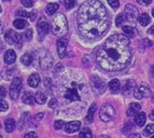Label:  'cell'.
Segmentation results:
<instances>
[{"mask_svg":"<svg viewBox=\"0 0 154 138\" xmlns=\"http://www.w3.org/2000/svg\"><path fill=\"white\" fill-rule=\"evenodd\" d=\"M58 8H59V6H58L57 3H55V2L49 3L47 6V7H46V13L49 16H52V15H54L56 13Z\"/></svg>","mask_w":154,"mask_h":138,"instance_id":"cell-24","label":"cell"},{"mask_svg":"<svg viewBox=\"0 0 154 138\" xmlns=\"http://www.w3.org/2000/svg\"><path fill=\"white\" fill-rule=\"evenodd\" d=\"M96 104L95 103H92L88 109V115H87V119L88 120V122L91 123L93 121V118H94V113H95V111H96Z\"/></svg>","mask_w":154,"mask_h":138,"instance_id":"cell-28","label":"cell"},{"mask_svg":"<svg viewBox=\"0 0 154 138\" xmlns=\"http://www.w3.org/2000/svg\"><path fill=\"white\" fill-rule=\"evenodd\" d=\"M20 61H21V62L24 65L29 66L31 64H32V62H33V56L31 55H29V54H25V55H23L21 57Z\"/></svg>","mask_w":154,"mask_h":138,"instance_id":"cell-27","label":"cell"},{"mask_svg":"<svg viewBox=\"0 0 154 138\" xmlns=\"http://www.w3.org/2000/svg\"><path fill=\"white\" fill-rule=\"evenodd\" d=\"M150 73H151V75H152V76L154 78V65L152 66V67H151Z\"/></svg>","mask_w":154,"mask_h":138,"instance_id":"cell-53","label":"cell"},{"mask_svg":"<svg viewBox=\"0 0 154 138\" xmlns=\"http://www.w3.org/2000/svg\"><path fill=\"white\" fill-rule=\"evenodd\" d=\"M125 16L128 22L135 25L139 17V11L137 8L132 4H127L125 6Z\"/></svg>","mask_w":154,"mask_h":138,"instance_id":"cell-8","label":"cell"},{"mask_svg":"<svg viewBox=\"0 0 154 138\" xmlns=\"http://www.w3.org/2000/svg\"><path fill=\"white\" fill-rule=\"evenodd\" d=\"M151 138H154V136H152V137H151Z\"/></svg>","mask_w":154,"mask_h":138,"instance_id":"cell-58","label":"cell"},{"mask_svg":"<svg viewBox=\"0 0 154 138\" xmlns=\"http://www.w3.org/2000/svg\"><path fill=\"white\" fill-rule=\"evenodd\" d=\"M154 133V125L153 124H149L146 126L144 131H143V134L146 136H149L152 135Z\"/></svg>","mask_w":154,"mask_h":138,"instance_id":"cell-33","label":"cell"},{"mask_svg":"<svg viewBox=\"0 0 154 138\" xmlns=\"http://www.w3.org/2000/svg\"><path fill=\"white\" fill-rule=\"evenodd\" d=\"M35 101L38 104H44L47 101V96L44 93L41 91H38L35 95Z\"/></svg>","mask_w":154,"mask_h":138,"instance_id":"cell-26","label":"cell"},{"mask_svg":"<svg viewBox=\"0 0 154 138\" xmlns=\"http://www.w3.org/2000/svg\"><path fill=\"white\" fill-rule=\"evenodd\" d=\"M120 82L118 79H112L109 83V88L110 91L113 93H116L119 90Z\"/></svg>","mask_w":154,"mask_h":138,"instance_id":"cell-25","label":"cell"},{"mask_svg":"<svg viewBox=\"0 0 154 138\" xmlns=\"http://www.w3.org/2000/svg\"><path fill=\"white\" fill-rule=\"evenodd\" d=\"M40 82V75L37 73H34L29 75V78H28V85L32 88H36L39 86Z\"/></svg>","mask_w":154,"mask_h":138,"instance_id":"cell-16","label":"cell"},{"mask_svg":"<svg viewBox=\"0 0 154 138\" xmlns=\"http://www.w3.org/2000/svg\"><path fill=\"white\" fill-rule=\"evenodd\" d=\"M125 21H127V20L125 15L122 14V13H120V14H119L118 16H117V17H116V26H117V27H122V26L123 25L124 23H125Z\"/></svg>","mask_w":154,"mask_h":138,"instance_id":"cell-30","label":"cell"},{"mask_svg":"<svg viewBox=\"0 0 154 138\" xmlns=\"http://www.w3.org/2000/svg\"><path fill=\"white\" fill-rule=\"evenodd\" d=\"M152 17H154V8L152 9Z\"/></svg>","mask_w":154,"mask_h":138,"instance_id":"cell-54","label":"cell"},{"mask_svg":"<svg viewBox=\"0 0 154 138\" xmlns=\"http://www.w3.org/2000/svg\"><path fill=\"white\" fill-rule=\"evenodd\" d=\"M22 89V81L20 78H14L9 87V96L12 99H17Z\"/></svg>","mask_w":154,"mask_h":138,"instance_id":"cell-9","label":"cell"},{"mask_svg":"<svg viewBox=\"0 0 154 138\" xmlns=\"http://www.w3.org/2000/svg\"><path fill=\"white\" fill-rule=\"evenodd\" d=\"M92 137V133H91V130L88 128H85L82 130L79 133V138H91Z\"/></svg>","mask_w":154,"mask_h":138,"instance_id":"cell-29","label":"cell"},{"mask_svg":"<svg viewBox=\"0 0 154 138\" xmlns=\"http://www.w3.org/2000/svg\"><path fill=\"white\" fill-rule=\"evenodd\" d=\"M146 116L144 113H139L135 117V122L139 127H142L146 123Z\"/></svg>","mask_w":154,"mask_h":138,"instance_id":"cell-23","label":"cell"},{"mask_svg":"<svg viewBox=\"0 0 154 138\" xmlns=\"http://www.w3.org/2000/svg\"><path fill=\"white\" fill-rule=\"evenodd\" d=\"M141 109V106L139 103H136V102H134V103H132L130 105H129V108L128 109V110L126 111V115L128 116H133L135 114H136L137 112L140 110Z\"/></svg>","mask_w":154,"mask_h":138,"instance_id":"cell-18","label":"cell"},{"mask_svg":"<svg viewBox=\"0 0 154 138\" xmlns=\"http://www.w3.org/2000/svg\"><path fill=\"white\" fill-rule=\"evenodd\" d=\"M24 37L27 41H29L33 37V30L31 29L26 30L25 31V33H24Z\"/></svg>","mask_w":154,"mask_h":138,"instance_id":"cell-36","label":"cell"},{"mask_svg":"<svg viewBox=\"0 0 154 138\" xmlns=\"http://www.w3.org/2000/svg\"><path fill=\"white\" fill-rule=\"evenodd\" d=\"M16 15L18 17H29V14L26 11L23 10V9H19L16 12Z\"/></svg>","mask_w":154,"mask_h":138,"instance_id":"cell-39","label":"cell"},{"mask_svg":"<svg viewBox=\"0 0 154 138\" xmlns=\"http://www.w3.org/2000/svg\"><path fill=\"white\" fill-rule=\"evenodd\" d=\"M35 98L29 92H25L22 96V101L27 105H33Z\"/></svg>","mask_w":154,"mask_h":138,"instance_id":"cell-19","label":"cell"},{"mask_svg":"<svg viewBox=\"0 0 154 138\" xmlns=\"http://www.w3.org/2000/svg\"><path fill=\"white\" fill-rule=\"evenodd\" d=\"M136 1L141 6H148L152 2V0H136Z\"/></svg>","mask_w":154,"mask_h":138,"instance_id":"cell-42","label":"cell"},{"mask_svg":"<svg viewBox=\"0 0 154 138\" xmlns=\"http://www.w3.org/2000/svg\"><path fill=\"white\" fill-rule=\"evenodd\" d=\"M5 127L6 130L8 133H11L14 130L16 127V122L13 118H8L5 121Z\"/></svg>","mask_w":154,"mask_h":138,"instance_id":"cell-22","label":"cell"},{"mask_svg":"<svg viewBox=\"0 0 154 138\" xmlns=\"http://www.w3.org/2000/svg\"><path fill=\"white\" fill-rule=\"evenodd\" d=\"M75 4H76L75 0H64V2H63V5L67 9H71L74 8Z\"/></svg>","mask_w":154,"mask_h":138,"instance_id":"cell-34","label":"cell"},{"mask_svg":"<svg viewBox=\"0 0 154 138\" xmlns=\"http://www.w3.org/2000/svg\"><path fill=\"white\" fill-rule=\"evenodd\" d=\"M52 33L54 35L60 38L65 36L68 30V24L67 18L63 13H57L51 21Z\"/></svg>","mask_w":154,"mask_h":138,"instance_id":"cell-4","label":"cell"},{"mask_svg":"<svg viewBox=\"0 0 154 138\" xmlns=\"http://www.w3.org/2000/svg\"><path fill=\"white\" fill-rule=\"evenodd\" d=\"M43 116H44V113H39V114H37L36 116V117L35 118L36 119V120H40L42 118H43Z\"/></svg>","mask_w":154,"mask_h":138,"instance_id":"cell-48","label":"cell"},{"mask_svg":"<svg viewBox=\"0 0 154 138\" xmlns=\"http://www.w3.org/2000/svg\"><path fill=\"white\" fill-rule=\"evenodd\" d=\"M122 30L125 33V35H126L128 37H132V36H134V30L132 27H129V26H124L122 27Z\"/></svg>","mask_w":154,"mask_h":138,"instance_id":"cell-32","label":"cell"},{"mask_svg":"<svg viewBox=\"0 0 154 138\" xmlns=\"http://www.w3.org/2000/svg\"><path fill=\"white\" fill-rule=\"evenodd\" d=\"M2 12V8H1V6H0V13Z\"/></svg>","mask_w":154,"mask_h":138,"instance_id":"cell-55","label":"cell"},{"mask_svg":"<svg viewBox=\"0 0 154 138\" xmlns=\"http://www.w3.org/2000/svg\"><path fill=\"white\" fill-rule=\"evenodd\" d=\"M13 26L15 27L18 30H23L24 28L27 27L29 26V24L26 20H23V19H17L13 22Z\"/></svg>","mask_w":154,"mask_h":138,"instance_id":"cell-21","label":"cell"},{"mask_svg":"<svg viewBox=\"0 0 154 138\" xmlns=\"http://www.w3.org/2000/svg\"><path fill=\"white\" fill-rule=\"evenodd\" d=\"M110 6L113 9H117L119 6V0H107Z\"/></svg>","mask_w":154,"mask_h":138,"instance_id":"cell-40","label":"cell"},{"mask_svg":"<svg viewBox=\"0 0 154 138\" xmlns=\"http://www.w3.org/2000/svg\"><path fill=\"white\" fill-rule=\"evenodd\" d=\"M24 138H37V135L35 132L32 131V132H29L28 133L24 136Z\"/></svg>","mask_w":154,"mask_h":138,"instance_id":"cell-44","label":"cell"},{"mask_svg":"<svg viewBox=\"0 0 154 138\" xmlns=\"http://www.w3.org/2000/svg\"><path fill=\"white\" fill-rule=\"evenodd\" d=\"M29 18H30V20H31V21H34L35 20V19H36V13H35L34 11H33L32 12V13H30V14H29Z\"/></svg>","mask_w":154,"mask_h":138,"instance_id":"cell-47","label":"cell"},{"mask_svg":"<svg viewBox=\"0 0 154 138\" xmlns=\"http://www.w3.org/2000/svg\"><path fill=\"white\" fill-rule=\"evenodd\" d=\"M44 85H45L46 88H47L48 89H51V88H53V82L50 79V78H45L44 80Z\"/></svg>","mask_w":154,"mask_h":138,"instance_id":"cell-41","label":"cell"},{"mask_svg":"<svg viewBox=\"0 0 154 138\" xmlns=\"http://www.w3.org/2000/svg\"><path fill=\"white\" fill-rule=\"evenodd\" d=\"M133 93H134V96L137 99H141L143 98L149 96L151 95V90L148 86L140 85V86H136L134 88Z\"/></svg>","mask_w":154,"mask_h":138,"instance_id":"cell-10","label":"cell"},{"mask_svg":"<svg viewBox=\"0 0 154 138\" xmlns=\"http://www.w3.org/2000/svg\"><path fill=\"white\" fill-rule=\"evenodd\" d=\"M54 88L58 98L66 104L82 102L89 94V84L83 74L74 70H67L59 77Z\"/></svg>","mask_w":154,"mask_h":138,"instance_id":"cell-3","label":"cell"},{"mask_svg":"<svg viewBox=\"0 0 154 138\" xmlns=\"http://www.w3.org/2000/svg\"><path fill=\"white\" fill-rule=\"evenodd\" d=\"M36 30H37L39 36L41 37H44L48 33L50 30V25L45 17H41L38 20L37 25H36Z\"/></svg>","mask_w":154,"mask_h":138,"instance_id":"cell-11","label":"cell"},{"mask_svg":"<svg viewBox=\"0 0 154 138\" xmlns=\"http://www.w3.org/2000/svg\"><path fill=\"white\" fill-rule=\"evenodd\" d=\"M116 115V111L114 108L110 104H104L99 111V117L103 122L111 121L113 120Z\"/></svg>","mask_w":154,"mask_h":138,"instance_id":"cell-5","label":"cell"},{"mask_svg":"<svg viewBox=\"0 0 154 138\" xmlns=\"http://www.w3.org/2000/svg\"><path fill=\"white\" fill-rule=\"evenodd\" d=\"M132 59L129 37L125 34L109 36L96 52L97 64L101 68L109 71L122 70Z\"/></svg>","mask_w":154,"mask_h":138,"instance_id":"cell-1","label":"cell"},{"mask_svg":"<svg viewBox=\"0 0 154 138\" xmlns=\"http://www.w3.org/2000/svg\"><path fill=\"white\" fill-rule=\"evenodd\" d=\"M6 96V89L2 86H0V96L5 97Z\"/></svg>","mask_w":154,"mask_h":138,"instance_id":"cell-45","label":"cell"},{"mask_svg":"<svg viewBox=\"0 0 154 138\" xmlns=\"http://www.w3.org/2000/svg\"><path fill=\"white\" fill-rule=\"evenodd\" d=\"M15 67H5L1 71L2 78L6 80H11L14 77Z\"/></svg>","mask_w":154,"mask_h":138,"instance_id":"cell-15","label":"cell"},{"mask_svg":"<svg viewBox=\"0 0 154 138\" xmlns=\"http://www.w3.org/2000/svg\"><path fill=\"white\" fill-rule=\"evenodd\" d=\"M81 127V122L79 121H71L69 122L64 125V130L67 133H73L79 130Z\"/></svg>","mask_w":154,"mask_h":138,"instance_id":"cell-14","label":"cell"},{"mask_svg":"<svg viewBox=\"0 0 154 138\" xmlns=\"http://www.w3.org/2000/svg\"><path fill=\"white\" fill-rule=\"evenodd\" d=\"M143 44H144L145 47H150L152 45V42L149 40H148V39H145V40H143Z\"/></svg>","mask_w":154,"mask_h":138,"instance_id":"cell-46","label":"cell"},{"mask_svg":"<svg viewBox=\"0 0 154 138\" xmlns=\"http://www.w3.org/2000/svg\"><path fill=\"white\" fill-rule=\"evenodd\" d=\"M57 105V100L56 99H51L49 102V106L51 108H55Z\"/></svg>","mask_w":154,"mask_h":138,"instance_id":"cell-43","label":"cell"},{"mask_svg":"<svg viewBox=\"0 0 154 138\" xmlns=\"http://www.w3.org/2000/svg\"><path fill=\"white\" fill-rule=\"evenodd\" d=\"M79 33L88 40H96L103 36L110 25L106 9L98 0L83 2L78 9Z\"/></svg>","mask_w":154,"mask_h":138,"instance_id":"cell-2","label":"cell"},{"mask_svg":"<svg viewBox=\"0 0 154 138\" xmlns=\"http://www.w3.org/2000/svg\"><path fill=\"white\" fill-rule=\"evenodd\" d=\"M5 40L10 45L17 44L19 48L20 47H22V36H21L20 34L17 33L16 31L13 30H9L6 32V34H5Z\"/></svg>","mask_w":154,"mask_h":138,"instance_id":"cell-7","label":"cell"},{"mask_svg":"<svg viewBox=\"0 0 154 138\" xmlns=\"http://www.w3.org/2000/svg\"><path fill=\"white\" fill-rule=\"evenodd\" d=\"M4 1H11V0H4Z\"/></svg>","mask_w":154,"mask_h":138,"instance_id":"cell-57","label":"cell"},{"mask_svg":"<svg viewBox=\"0 0 154 138\" xmlns=\"http://www.w3.org/2000/svg\"><path fill=\"white\" fill-rule=\"evenodd\" d=\"M148 33L154 35V25L152 26V27H151L148 30Z\"/></svg>","mask_w":154,"mask_h":138,"instance_id":"cell-49","label":"cell"},{"mask_svg":"<svg viewBox=\"0 0 154 138\" xmlns=\"http://www.w3.org/2000/svg\"><path fill=\"white\" fill-rule=\"evenodd\" d=\"M4 48H5V45H4L3 42L0 40V53H2V51L4 50Z\"/></svg>","mask_w":154,"mask_h":138,"instance_id":"cell-51","label":"cell"},{"mask_svg":"<svg viewBox=\"0 0 154 138\" xmlns=\"http://www.w3.org/2000/svg\"><path fill=\"white\" fill-rule=\"evenodd\" d=\"M149 119L152 120V121H154V110L152 111V113L149 114Z\"/></svg>","mask_w":154,"mask_h":138,"instance_id":"cell-52","label":"cell"},{"mask_svg":"<svg viewBox=\"0 0 154 138\" xmlns=\"http://www.w3.org/2000/svg\"><path fill=\"white\" fill-rule=\"evenodd\" d=\"M17 59V55L13 50H9L6 52L4 56V61L8 64H12L15 62Z\"/></svg>","mask_w":154,"mask_h":138,"instance_id":"cell-17","label":"cell"},{"mask_svg":"<svg viewBox=\"0 0 154 138\" xmlns=\"http://www.w3.org/2000/svg\"><path fill=\"white\" fill-rule=\"evenodd\" d=\"M67 47V40L65 38H59L57 41V49L58 56L60 58H63L66 55V50Z\"/></svg>","mask_w":154,"mask_h":138,"instance_id":"cell-12","label":"cell"},{"mask_svg":"<svg viewBox=\"0 0 154 138\" xmlns=\"http://www.w3.org/2000/svg\"><path fill=\"white\" fill-rule=\"evenodd\" d=\"M138 21H139L140 25L143 26V27H146V26L150 24L151 19L147 13H142L138 17Z\"/></svg>","mask_w":154,"mask_h":138,"instance_id":"cell-20","label":"cell"},{"mask_svg":"<svg viewBox=\"0 0 154 138\" xmlns=\"http://www.w3.org/2000/svg\"><path fill=\"white\" fill-rule=\"evenodd\" d=\"M128 138H141V136H140L139 133H134V134L130 135Z\"/></svg>","mask_w":154,"mask_h":138,"instance_id":"cell-50","label":"cell"},{"mask_svg":"<svg viewBox=\"0 0 154 138\" xmlns=\"http://www.w3.org/2000/svg\"><path fill=\"white\" fill-rule=\"evenodd\" d=\"M90 86H91V88L93 90V92L98 95L105 93V89H106L105 82L98 75H93V76H91V80H90Z\"/></svg>","mask_w":154,"mask_h":138,"instance_id":"cell-6","label":"cell"},{"mask_svg":"<svg viewBox=\"0 0 154 138\" xmlns=\"http://www.w3.org/2000/svg\"><path fill=\"white\" fill-rule=\"evenodd\" d=\"M53 59L51 56L48 54H45L44 56L40 58V65L43 69H49L53 65Z\"/></svg>","mask_w":154,"mask_h":138,"instance_id":"cell-13","label":"cell"},{"mask_svg":"<svg viewBox=\"0 0 154 138\" xmlns=\"http://www.w3.org/2000/svg\"><path fill=\"white\" fill-rule=\"evenodd\" d=\"M21 3L24 7L26 8H31L33 6V0H21Z\"/></svg>","mask_w":154,"mask_h":138,"instance_id":"cell-38","label":"cell"},{"mask_svg":"<svg viewBox=\"0 0 154 138\" xmlns=\"http://www.w3.org/2000/svg\"><path fill=\"white\" fill-rule=\"evenodd\" d=\"M64 125H65V122L61 120H59L55 122L54 127L56 130H60L64 127Z\"/></svg>","mask_w":154,"mask_h":138,"instance_id":"cell-37","label":"cell"},{"mask_svg":"<svg viewBox=\"0 0 154 138\" xmlns=\"http://www.w3.org/2000/svg\"><path fill=\"white\" fill-rule=\"evenodd\" d=\"M9 109V105L5 100L0 99V112H6Z\"/></svg>","mask_w":154,"mask_h":138,"instance_id":"cell-35","label":"cell"},{"mask_svg":"<svg viewBox=\"0 0 154 138\" xmlns=\"http://www.w3.org/2000/svg\"><path fill=\"white\" fill-rule=\"evenodd\" d=\"M135 87H136V86H135V82H133V81H127L126 84H125V86L123 87L124 93H129L130 91L133 90Z\"/></svg>","mask_w":154,"mask_h":138,"instance_id":"cell-31","label":"cell"},{"mask_svg":"<svg viewBox=\"0 0 154 138\" xmlns=\"http://www.w3.org/2000/svg\"><path fill=\"white\" fill-rule=\"evenodd\" d=\"M0 127H1V124H0ZM0 138H2V136L1 135H0Z\"/></svg>","mask_w":154,"mask_h":138,"instance_id":"cell-56","label":"cell"}]
</instances>
